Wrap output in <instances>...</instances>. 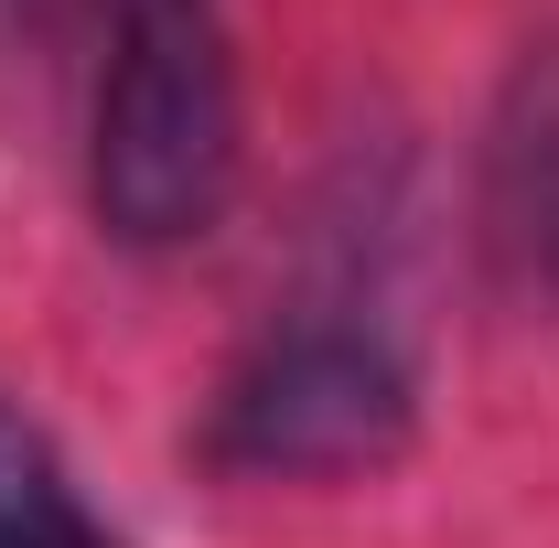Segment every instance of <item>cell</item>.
Here are the masks:
<instances>
[{"label":"cell","mask_w":559,"mask_h":548,"mask_svg":"<svg viewBox=\"0 0 559 548\" xmlns=\"http://www.w3.org/2000/svg\"><path fill=\"white\" fill-rule=\"evenodd\" d=\"M0 548H119L86 516L75 474L55 463V441L11 409V398H0Z\"/></svg>","instance_id":"3957f363"},{"label":"cell","mask_w":559,"mask_h":548,"mask_svg":"<svg viewBox=\"0 0 559 548\" xmlns=\"http://www.w3.org/2000/svg\"><path fill=\"white\" fill-rule=\"evenodd\" d=\"M419 430L409 366L355 323H280L259 334L205 409V463L237 484H334L399 463Z\"/></svg>","instance_id":"7a4b0ae2"},{"label":"cell","mask_w":559,"mask_h":548,"mask_svg":"<svg viewBox=\"0 0 559 548\" xmlns=\"http://www.w3.org/2000/svg\"><path fill=\"white\" fill-rule=\"evenodd\" d=\"M527 226H516V237H538V248H549V270H559V130L538 140V183H527Z\"/></svg>","instance_id":"277c9868"},{"label":"cell","mask_w":559,"mask_h":548,"mask_svg":"<svg viewBox=\"0 0 559 548\" xmlns=\"http://www.w3.org/2000/svg\"><path fill=\"white\" fill-rule=\"evenodd\" d=\"M237 194V55L215 0H119L86 119V215L119 248H194Z\"/></svg>","instance_id":"6da1fadb"}]
</instances>
